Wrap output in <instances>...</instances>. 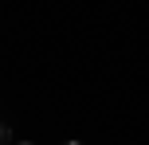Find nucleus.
<instances>
[{
    "label": "nucleus",
    "instance_id": "1",
    "mask_svg": "<svg viewBox=\"0 0 149 145\" xmlns=\"http://www.w3.org/2000/svg\"><path fill=\"white\" fill-rule=\"evenodd\" d=\"M4 137H8V126H0V145H4Z\"/></svg>",
    "mask_w": 149,
    "mask_h": 145
},
{
    "label": "nucleus",
    "instance_id": "3",
    "mask_svg": "<svg viewBox=\"0 0 149 145\" xmlns=\"http://www.w3.org/2000/svg\"><path fill=\"white\" fill-rule=\"evenodd\" d=\"M20 145H31V141H20Z\"/></svg>",
    "mask_w": 149,
    "mask_h": 145
},
{
    "label": "nucleus",
    "instance_id": "2",
    "mask_svg": "<svg viewBox=\"0 0 149 145\" xmlns=\"http://www.w3.org/2000/svg\"><path fill=\"white\" fill-rule=\"evenodd\" d=\"M63 145H79V141H63Z\"/></svg>",
    "mask_w": 149,
    "mask_h": 145
}]
</instances>
